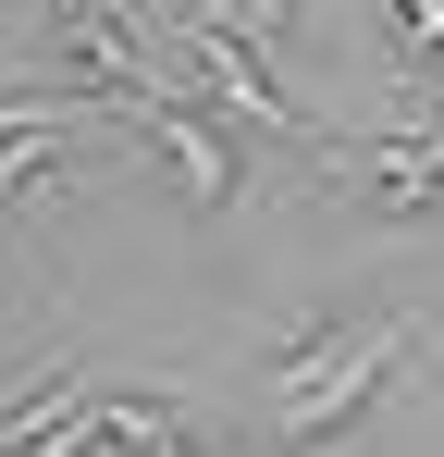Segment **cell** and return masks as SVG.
Returning <instances> with one entry per match:
<instances>
[{"label":"cell","instance_id":"cell-6","mask_svg":"<svg viewBox=\"0 0 444 457\" xmlns=\"http://www.w3.org/2000/svg\"><path fill=\"white\" fill-rule=\"evenodd\" d=\"M346 334H358V309H308V321H296L284 346H259V395H296V383L321 371V359H333Z\"/></svg>","mask_w":444,"mask_h":457},{"label":"cell","instance_id":"cell-7","mask_svg":"<svg viewBox=\"0 0 444 457\" xmlns=\"http://www.w3.org/2000/svg\"><path fill=\"white\" fill-rule=\"evenodd\" d=\"M382 25H395L407 62H432V50H444V0H382Z\"/></svg>","mask_w":444,"mask_h":457},{"label":"cell","instance_id":"cell-4","mask_svg":"<svg viewBox=\"0 0 444 457\" xmlns=\"http://www.w3.org/2000/svg\"><path fill=\"white\" fill-rule=\"evenodd\" d=\"M185 75L210 87L234 124H259V137H308V112H296L284 87H272V62H259V37H234V25H210V12H185Z\"/></svg>","mask_w":444,"mask_h":457},{"label":"cell","instance_id":"cell-9","mask_svg":"<svg viewBox=\"0 0 444 457\" xmlns=\"http://www.w3.org/2000/svg\"><path fill=\"white\" fill-rule=\"evenodd\" d=\"M407 99H420V112H444V50H432V62H407Z\"/></svg>","mask_w":444,"mask_h":457},{"label":"cell","instance_id":"cell-5","mask_svg":"<svg viewBox=\"0 0 444 457\" xmlns=\"http://www.w3.org/2000/svg\"><path fill=\"white\" fill-rule=\"evenodd\" d=\"M185 445H198V433H185L173 395H148V383L99 395V457H185Z\"/></svg>","mask_w":444,"mask_h":457},{"label":"cell","instance_id":"cell-1","mask_svg":"<svg viewBox=\"0 0 444 457\" xmlns=\"http://www.w3.org/2000/svg\"><path fill=\"white\" fill-rule=\"evenodd\" d=\"M296 149H308V173H321L346 211H370V223H432L444 211V112H420V99H407V124H382V137L308 124Z\"/></svg>","mask_w":444,"mask_h":457},{"label":"cell","instance_id":"cell-3","mask_svg":"<svg viewBox=\"0 0 444 457\" xmlns=\"http://www.w3.org/2000/svg\"><path fill=\"white\" fill-rule=\"evenodd\" d=\"M111 124H124V137H148V149H160V173H173L198 211H234V186H247V173H234V137H222V112H210V99L148 87V99H124Z\"/></svg>","mask_w":444,"mask_h":457},{"label":"cell","instance_id":"cell-8","mask_svg":"<svg viewBox=\"0 0 444 457\" xmlns=\"http://www.w3.org/2000/svg\"><path fill=\"white\" fill-rule=\"evenodd\" d=\"M185 12H210V25H234V37H284L296 0H185Z\"/></svg>","mask_w":444,"mask_h":457},{"label":"cell","instance_id":"cell-2","mask_svg":"<svg viewBox=\"0 0 444 457\" xmlns=\"http://www.w3.org/2000/svg\"><path fill=\"white\" fill-rule=\"evenodd\" d=\"M407 359H420V321H407V309L358 321V334H346L321 371L296 383V395H272V457H321V445H346L370 408L395 395V371H407Z\"/></svg>","mask_w":444,"mask_h":457},{"label":"cell","instance_id":"cell-10","mask_svg":"<svg viewBox=\"0 0 444 457\" xmlns=\"http://www.w3.org/2000/svg\"><path fill=\"white\" fill-rule=\"evenodd\" d=\"M99 25H124V37H148V0H86Z\"/></svg>","mask_w":444,"mask_h":457}]
</instances>
